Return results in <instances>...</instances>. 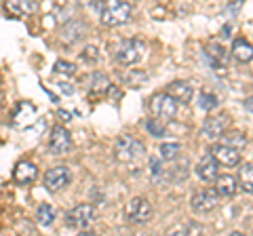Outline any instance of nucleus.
Wrapping results in <instances>:
<instances>
[{"label": "nucleus", "mask_w": 253, "mask_h": 236, "mask_svg": "<svg viewBox=\"0 0 253 236\" xmlns=\"http://www.w3.org/2000/svg\"><path fill=\"white\" fill-rule=\"evenodd\" d=\"M114 158L131 171H137L146 160V146L133 135H123L114 146Z\"/></svg>", "instance_id": "obj_1"}, {"label": "nucleus", "mask_w": 253, "mask_h": 236, "mask_svg": "<svg viewBox=\"0 0 253 236\" xmlns=\"http://www.w3.org/2000/svg\"><path fill=\"white\" fill-rule=\"evenodd\" d=\"M133 17V6L126 0H106L101 6V23L108 28H116L123 23L131 21Z\"/></svg>", "instance_id": "obj_2"}, {"label": "nucleus", "mask_w": 253, "mask_h": 236, "mask_svg": "<svg viewBox=\"0 0 253 236\" xmlns=\"http://www.w3.org/2000/svg\"><path fill=\"white\" fill-rule=\"evenodd\" d=\"M177 99H173L169 93H156L150 99V114L161 120H173L177 116Z\"/></svg>", "instance_id": "obj_3"}, {"label": "nucleus", "mask_w": 253, "mask_h": 236, "mask_svg": "<svg viewBox=\"0 0 253 236\" xmlns=\"http://www.w3.org/2000/svg\"><path fill=\"white\" fill-rule=\"evenodd\" d=\"M95 217H97V211H95L93 204H76L74 209H70L66 213V224L70 228H76V230H86L89 226H93Z\"/></svg>", "instance_id": "obj_4"}, {"label": "nucleus", "mask_w": 253, "mask_h": 236, "mask_svg": "<svg viewBox=\"0 0 253 236\" xmlns=\"http://www.w3.org/2000/svg\"><path fill=\"white\" fill-rule=\"evenodd\" d=\"M144 53H146V44L141 40H137V38H131V40H126V42H123L121 46H118L116 61L123 64V66H133L141 59Z\"/></svg>", "instance_id": "obj_5"}, {"label": "nucleus", "mask_w": 253, "mask_h": 236, "mask_svg": "<svg viewBox=\"0 0 253 236\" xmlns=\"http://www.w3.org/2000/svg\"><path fill=\"white\" fill-rule=\"evenodd\" d=\"M126 217L133 224H146L152 219V204L144 196H135V198H131L129 207H126Z\"/></svg>", "instance_id": "obj_6"}, {"label": "nucleus", "mask_w": 253, "mask_h": 236, "mask_svg": "<svg viewBox=\"0 0 253 236\" xmlns=\"http://www.w3.org/2000/svg\"><path fill=\"white\" fill-rule=\"evenodd\" d=\"M190 204H192V209L196 211V213H211L213 209L219 204V196L215 190H199L192 194V200H190Z\"/></svg>", "instance_id": "obj_7"}, {"label": "nucleus", "mask_w": 253, "mask_h": 236, "mask_svg": "<svg viewBox=\"0 0 253 236\" xmlns=\"http://www.w3.org/2000/svg\"><path fill=\"white\" fill-rule=\"evenodd\" d=\"M70 171L68 167H63V164H59V167H53L44 173V188L49 192H59L63 190L68 184H70Z\"/></svg>", "instance_id": "obj_8"}, {"label": "nucleus", "mask_w": 253, "mask_h": 236, "mask_svg": "<svg viewBox=\"0 0 253 236\" xmlns=\"http://www.w3.org/2000/svg\"><path fill=\"white\" fill-rule=\"evenodd\" d=\"M230 127V116L228 114H215L209 116L203 124V135L207 139H219L224 133Z\"/></svg>", "instance_id": "obj_9"}, {"label": "nucleus", "mask_w": 253, "mask_h": 236, "mask_svg": "<svg viewBox=\"0 0 253 236\" xmlns=\"http://www.w3.org/2000/svg\"><path fill=\"white\" fill-rule=\"evenodd\" d=\"M211 154L221 167H236V164H241V150H236V148L228 144L211 146Z\"/></svg>", "instance_id": "obj_10"}, {"label": "nucleus", "mask_w": 253, "mask_h": 236, "mask_svg": "<svg viewBox=\"0 0 253 236\" xmlns=\"http://www.w3.org/2000/svg\"><path fill=\"white\" fill-rule=\"evenodd\" d=\"M72 148V137L63 127H55L49 137V150L53 154H66Z\"/></svg>", "instance_id": "obj_11"}, {"label": "nucleus", "mask_w": 253, "mask_h": 236, "mask_svg": "<svg viewBox=\"0 0 253 236\" xmlns=\"http://www.w3.org/2000/svg\"><path fill=\"white\" fill-rule=\"evenodd\" d=\"M219 162L213 158V154L209 152V154H205L203 158H201V162L196 164V173H199V177L203 179V182H213L217 175H219Z\"/></svg>", "instance_id": "obj_12"}, {"label": "nucleus", "mask_w": 253, "mask_h": 236, "mask_svg": "<svg viewBox=\"0 0 253 236\" xmlns=\"http://www.w3.org/2000/svg\"><path fill=\"white\" fill-rule=\"evenodd\" d=\"M167 93L173 97V99H177V104H190L194 97V89H192V84L186 82V80H175V82H171L167 86Z\"/></svg>", "instance_id": "obj_13"}, {"label": "nucleus", "mask_w": 253, "mask_h": 236, "mask_svg": "<svg viewBox=\"0 0 253 236\" xmlns=\"http://www.w3.org/2000/svg\"><path fill=\"white\" fill-rule=\"evenodd\" d=\"M36 177H38V169H36V164L30 162V160H21L13 171V179L17 184H21V186L32 184Z\"/></svg>", "instance_id": "obj_14"}, {"label": "nucleus", "mask_w": 253, "mask_h": 236, "mask_svg": "<svg viewBox=\"0 0 253 236\" xmlns=\"http://www.w3.org/2000/svg\"><path fill=\"white\" fill-rule=\"evenodd\" d=\"M215 188L213 190L217 192V196L219 198H232V196L236 194V188H239V184H236V177H232V175H217L215 179Z\"/></svg>", "instance_id": "obj_15"}, {"label": "nucleus", "mask_w": 253, "mask_h": 236, "mask_svg": "<svg viewBox=\"0 0 253 236\" xmlns=\"http://www.w3.org/2000/svg\"><path fill=\"white\" fill-rule=\"evenodd\" d=\"M38 4L36 0H6V11L17 15V17H26V15L36 13Z\"/></svg>", "instance_id": "obj_16"}, {"label": "nucleus", "mask_w": 253, "mask_h": 236, "mask_svg": "<svg viewBox=\"0 0 253 236\" xmlns=\"http://www.w3.org/2000/svg\"><path fill=\"white\" fill-rule=\"evenodd\" d=\"M232 57L236 61H241V64H249L253 59V44L249 40H245V38H236L232 42Z\"/></svg>", "instance_id": "obj_17"}, {"label": "nucleus", "mask_w": 253, "mask_h": 236, "mask_svg": "<svg viewBox=\"0 0 253 236\" xmlns=\"http://www.w3.org/2000/svg\"><path fill=\"white\" fill-rule=\"evenodd\" d=\"M236 184L241 186L243 192L253 194V164L245 162L239 167V177H236Z\"/></svg>", "instance_id": "obj_18"}, {"label": "nucleus", "mask_w": 253, "mask_h": 236, "mask_svg": "<svg viewBox=\"0 0 253 236\" xmlns=\"http://www.w3.org/2000/svg\"><path fill=\"white\" fill-rule=\"evenodd\" d=\"M221 144H228L236 148V150H243L245 146H247V135H245L243 131H226L224 135H221Z\"/></svg>", "instance_id": "obj_19"}, {"label": "nucleus", "mask_w": 253, "mask_h": 236, "mask_svg": "<svg viewBox=\"0 0 253 236\" xmlns=\"http://www.w3.org/2000/svg\"><path fill=\"white\" fill-rule=\"evenodd\" d=\"M55 209L51 207V204H46V202H42L41 207H38V211H36V219H38V224H41L42 228H46V226H51L53 222H55Z\"/></svg>", "instance_id": "obj_20"}, {"label": "nucleus", "mask_w": 253, "mask_h": 236, "mask_svg": "<svg viewBox=\"0 0 253 236\" xmlns=\"http://www.w3.org/2000/svg\"><path fill=\"white\" fill-rule=\"evenodd\" d=\"M146 129H148L150 135H154V137L167 135V127H165V120H161V118H154V116L146 122Z\"/></svg>", "instance_id": "obj_21"}, {"label": "nucleus", "mask_w": 253, "mask_h": 236, "mask_svg": "<svg viewBox=\"0 0 253 236\" xmlns=\"http://www.w3.org/2000/svg\"><path fill=\"white\" fill-rule=\"evenodd\" d=\"M179 150H181V146H179V144H173V141H169V144H163L161 148H158V152H161V158H163V160H173V158H177Z\"/></svg>", "instance_id": "obj_22"}, {"label": "nucleus", "mask_w": 253, "mask_h": 236, "mask_svg": "<svg viewBox=\"0 0 253 236\" xmlns=\"http://www.w3.org/2000/svg\"><path fill=\"white\" fill-rule=\"evenodd\" d=\"M201 99H199V106L205 110V112H211V110H215L217 108V97L213 95V93H209V91H201V95H199Z\"/></svg>", "instance_id": "obj_23"}, {"label": "nucleus", "mask_w": 253, "mask_h": 236, "mask_svg": "<svg viewBox=\"0 0 253 236\" xmlns=\"http://www.w3.org/2000/svg\"><path fill=\"white\" fill-rule=\"evenodd\" d=\"M207 53H209L211 61H213V64H215V68L224 66V59H226V51L221 49V46H217V44H211L209 49H207Z\"/></svg>", "instance_id": "obj_24"}, {"label": "nucleus", "mask_w": 253, "mask_h": 236, "mask_svg": "<svg viewBox=\"0 0 253 236\" xmlns=\"http://www.w3.org/2000/svg\"><path fill=\"white\" fill-rule=\"evenodd\" d=\"M91 80H93V91H108L110 86V78L106 76V74H101V72H95L93 76H91Z\"/></svg>", "instance_id": "obj_25"}, {"label": "nucleus", "mask_w": 253, "mask_h": 236, "mask_svg": "<svg viewBox=\"0 0 253 236\" xmlns=\"http://www.w3.org/2000/svg\"><path fill=\"white\" fill-rule=\"evenodd\" d=\"M53 72L55 74H63V76H72V74H76V66L70 64V61H66V59H59L57 64L53 66Z\"/></svg>", "instance_id": "obj_26"}, {"label": "nucleus", "mask_w": 253, "mask_h": 236, "mask_svg": "<svg viewBox=\"0 0 253 236\" xmlns=\"http://www.w3.org/2000/svg\"><path fill=\"white\" fill-rule=\"evenodd\" d=\"M150 177H152V182H161L163 179V164L158 158H150Z\"/></svg>", "instance_id": "obj_27"}, {"label": "nucleus", "mask_w": 253, "mask_h": 236, "mask_svg": "<svg viewBox=\"0 0 253 236\" xmlns=\"http://www.w3.org/2000/svg\"><path fill=\"white\" fill-rule=\"evenodd\" d=\"M81 57L83 59H86V61H95V59H97L99 57V51H97V46H86V49L81 53Z\"/></svg>", "instance_id": "obj_28"}, {"label": "nucleus", "mask_w": 253, "mask_h": 236, "mask_svg": "<svg viewBox=\"0 0 253 236\" xmlns=\"http://www.w3.org/2000/svg\"><path fill=\"white\" fill-rule=\"evenodd\" d=\"M123 78H125V80H129L131 84H139V82H144L148 76H146V74H141V72H137V74H125Z\"/></svg>", "instance_id": "obj_29"}, {"label": "nucleus", "mask_w": 253, "mask_h": 236, "mask_svg": "<svg viewBox=\"0 0 253 236\" xmlns=\"http://www.w3.org/2000/svg\"><path fill=\"white\" fill-rule=\"evenodd\" d=\"M57 116H61V120L63 122H70V118H72V116H70V112H66V110H59V114Z\"/></svg>", "instance_id": "obj_30"}, {"label": "nucleus", "mask_w": 253, "mask_h": 236, "mask_svg": "<svg viewBox=\"0 0 253 236\" xmlns=\"http://www.w3.org/2000/svg\"><path fill=\"white\" fill-rule=\"evenodd\" d=\"M245 110H249V112H253V95L245 99Z\"/></svg>", "instance_id": "obj_31"}, {"label": "nucleus", "mask_w": 253, "mask_h": 236, "mask_svg": "<svg viewBox=\"0 0 253 236\" xmlns=\"http://www.w3.org/2000/svg\"><path fill=\"white\" fill-rule=\"evenodd\" d=\"M61 91H63V93H74V89H72L70 84H61Z\"/></svg>", "instance_id": "obj_32"}, {"label": "nucleus", "mask_w": 253, "mask_h": 236, "mask_svg": "<svg viewBox=\"0 0 253 236\" xmlns=\"http://www.w3.org/2000/svg\"><path fill=\"white\" fill-rule=\"evenodd\" d=\"M76 2H81V4H91V2H95V0H76Z\"/></svg>", "instance_id": "obj_33"}]
</instances>
